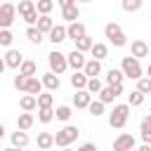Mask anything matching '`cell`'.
Segmentation results:
<instances>
[{"label": "cell", "mask_w": 151, "mask_h": 151, "mask_svg": "<svg viewBox=\"0 0 151 151\" xmlns=\"http://www.w3.org/2000/svg\"><path fill=\"white\" fill-rule=\"evenodd\" d=\"M47 61H50V71L52 73H64L66 71V66H68V57L64 54V52H59V50H54V52H50L47 54Z\"/></svg>", "instance_id": "cell-5"}, {"label": "cell", "mask_w": 151, "mask_h": 151, "mask_svg": "<svg viewBox=\"0 0 151 151\" xmlns=\"http://www.w3.org/2000/svg\"><path fill=\"white\" fill-rule=\"evenodd\" d=\"M52 144H54V134H50V132H40V134H38V146H40V151H50Z\"/></svg>", "instance_id": "cell-23"}, {"label": "cell", "mask_w": 151, "mask_h": 151, "mask_svg": "<svg viewBox=\"0 0 151 151\" xmlns=\"http://www.w3.org/2000/svg\"><path fill=\"white\" fill-rule=\"evenodd\" d=\"M59 7H61V12H64V19L71 21V24H76V19L80 17V7H78L73 0H59Z\"/></svg>", "instance_id": "cell-7"}, {"label": "cell", "mask_w": 151, "mask_h": 151, "mask_svg": "<svg viewBox=\"0 0 151 151\" xmlns=\"http://www.w3.org/2000/svg\"><path fill=\"white\" fill-rule=\"evenodd\" d=\"M123 73L132 80H142V66H139V59H134L132 54L130 57H123Z\"/></svg>", "instance_id": "cell-6"}, {"label": "cell", "mask_w": 151, "mask_h": 151, "mask_svg": "<svg viewBox=\"0 0 151 151\" xmlns=\"http://www.w3.org/2000/svg\"><path fill=\"white\" fill-rule=\"evenodd\" d=\"M106 54H109V47H106L104 42H94V47H92V59L101 61V59H106Z\"/></svg>", "instance_id": "cell-28"}, {"label": "cell", "mask_w": 151, "mask_h": 151, "mask_svg": "<svg viewBox=\"0 0 151 151\" xmlns=\"http://www.w3.org/2000/svg\"><path fill=\"white\" fill-rule=\"evenodd\" d=\"M2 151H24V149H14V146H7V149H2Z\"/></svg>", "instance_id": "cell-45"}, {"label": "cell", "mask_w": 151, "mask_h": 151, "mask_svg": "<svg viewBox=\"0 0 151 151\" xmlns=\"http://www.w3.org/2000/svg\"><path fill=\"white\" fill-rule=\"evenodd\" d=\"M17 125H19V130H31L33 127V113H19V118H17Z\"/></svg>", "instance_id": "cell-27"}, {"label": "cell", "mask_w": 151, "mask_h": 151, "mask_svg": "<svg viewBox=\"0 0 151 151\" xmlns=\"http://www.w3.org/2000/svg\"><path fill=\"white\" fill-rule=\"evenodd\" d=\"M26 144H28V134H26L24 130H17V132L12 134V146H14V149H24Z\"/></svg>", "instance_id": "cell-25"}, {"label": "cell", "mask_w": 151, "mask_h": 151, "mask_svg": "<svg viewBox=\"0 0 151 151\" xmlns=\"http://www.w3.org/2000/svg\"><path fill=\"white\" fill-rule=\"evenodd\" d=\"M26 59H24V54L19 52V50H7L5 52V66H9V68H21V64H24Z\"/></svg>", "instance_id": "cell-11"}, {"label": "cell", "mask_w": 151, "mask_h": 151, "mask_svg": "<svg viewBox=\"0 0 151 151\" xmlns=\"http://www.w3.org/2000/svg\"><path fill=\"white\" fill-rule=\"evenodd\" d=\"M12 40H14L12 31H9V28H2V31H0V45H2V47H9Z\"/></svg>", "instance_id": "cell-33"}, {"label": "cell", "mask_w": 151, "mask_h": 151, "mask_svg": "<svg viewBox=\"0 0 151 151\" xmlns=\"http://www.w3.org/2000/svg\"><path fill=\"white\" fill-rule=\"evenodd\" d=\"M52 28H54V24H52L50 17H40V19H38V31H40V33H50Z\"/></svg>", "instance_id": "cell-32"}, {"label": "cell", "mask_w": 151, "mask_h": 151, "mask_svg": "<svg viewBox=\"0 0 151 151\" xmlns=\"http://www.w3.org/2000/svg\"><path fill=\"white\" fill-rule=\"evenodd\" d=\"M26 85H28V78L19 73V76L14 78V87H17V90H26Z\"/></svg>", "instance_id": "cell-42"}, {"label": "cell", "mask_w": 151, "mask_h": 151, "mask_svg": "<svg viewBox=\"0 0 151 151\" xmlns=\"http://www.w3.org/2000/svg\"><path fill=\"white\" fill-rule=\"evenodd\" d=\"M68 38V28L66 26H54L52 31H50V40L54 42V45H59L61 40H66Z\"/></svg>", "instance_id": "cell-16"}, {"label": "cell", "mask_w": 151, "mask_h": 151, "mask_svg": "<svg viewBox=\"0 0 151 151\" xmlns=\"http://www.w3.org/2000/svg\"><path fill=\"white\" fill-rule=\"evenodd\" d=\"M132 149H134V137L132 134L123 132L113 139V151H132Z\"/></svg>", "instance_id": "cell-9"}, {"label": "cell", "mask_w": 151, "mask_h": 151, "mask_svg": "<svg viewBox=\"0 0 151 151\" xmlns=\"http://www.w3.org/2000/svg\"><path fill=\"white\" fill-rule=\"evenodd\" d=\"M42 85H45L47 90H59V85H61V83H59V76L50 71V73H45V76H42Z\"/></svg>", "instance_id": "cell-24"}, {"label": "cell", "mask_w": 151, "mask_h": 151, "mask_svg": "<svg viewBox=\"0 0 151 151\" xmlns=\"http://www.w3.org/2000/svg\"><path fill=\"white\" fill-rule=\"evenodd\" d=\"M123 68H109L106 71V83L109 85H123Z\"/></svg>", "instance_id": "cell-20"}, {"label": "cell", "mask_w": 151, "mask_h": 151, "mask_svg": "<svg viewBox=\"0 0 151 151\" xmlns=\"http://www.w3.org/2000/svg\"><path fill=\"white\" fill-rule=\"evenodd\" d=\"M127 116H130V104H118V106H113V111L109 113V125L120 130V127H125Z\"/></svg>", "instance_id": "cell-1"}, {"label": "cell", "mask_w": 151, "mask_h": 151, "mask_svg": "<svg viewBox=\"0 0 151 151\" xmlns=\"http://www.w3.org/2000/svg\"><path fill=\"white\" fill-rule=\"evenodd\" d=\"M142 7V0H123V9L125 12H137Z\"/></svg>", "instance_id": "cell-36"}, {"label": "cell", "mask_w": 151, "mask_h": 151, "mask_svg": "<svg viewBox=\"0 0 151 151\" xmlns=\"http://www.w3.org/2000/svg\"><path fill=\"white\" fill-rule=\"evenodd\" d=\"M78 151H97V146H94L92 142H87V144H83V146H80Z\"/></svg>", "instance_id": "cell-43"}, {"label": "cell", "mask_w": 151, "mask_h": 151, "mask_svg": "<svg viewBox=\"0 0 151 151\" xmlns=\"http://www.w3.org/2000/svg\"><path fill=\"white\" fill-rule=\"evenodd\" d=\"M87 111H90V113L97 118V116H101V113H104V104L97 99V101H92V104H90V109H87Z\"/></svg>", "instance_id": "cell-41"}, {"label": "cell", "mask_w": 151, "mask_h": 151, "mask_svg": "<svg viewBox=\"0 0 151 151\" xmlns=\"http://www.w3.org/2000/svg\"><path fill=\"white\" fill-rule=\"evenodd\" d=\"M146 73H149V78H151V64H149V66H146Z\"/></svg>", "instance_id": "cell-46"}, {"label": "cell", "mask_w": 151, "mask_h": 151, "mask_svg": "<svg viewBox=\"0 0 151 151\" xmlns=\"http://www.w3.org/2000/svg\"><path fill=\"white\" fill-rule=\"evenodd\" d=\"M54 116H57L59 120H68V118H71V106H57Z\"/></svg>", "instance_id": "cell-39"}, {"label": "cell", "mask_w": 151, "mask_h": 151, "mask_svg": "<svg viewBox=\"0 0 151 151\" xmlns=\"http://www.w3.org/2000/svg\"><path fill=\"white\" fill-rule=\"evenodd\" d=\"M118 94H123V85H106V87L101 90V94H99V101H101V104H109V101H113Z\"/></svg>", "instance_id": "cell-10"}, {"label": "cell", "mask_w": 151, "mask_h": 151, "mask_svg": "<svg viewBox=\"0 0 151 151\" xmlns=\"http://www.w3.org/2000/svg\"><path fill=\"white\" fill-rule=\"evenodd\" d=\"M19 14L24 17V21L28 24V26H38V7H35V2L33 0H21L19 2Z\"/></svg>", "instance_id": "cell-3"}, {"label": "cell", "mask_w": 151, "mask_h": 151, "mask_svg": "<svg viewBox=\"0 0 151 151\" xmlns=\"http://www.w3.org/2000/svg\"><path fill=\"white\" fill-rule=\"evenodd\" d=\"M104 35H106L109 42H113L116 47H123V45H125V33H123V28H120L116 21H109V24L104 26Z\"/></svg>", "instance_id": "cell-4"}, {"label": "cell", "mask_w": 151, "mask_h": 151, "mask_svg": "<svg viewBox=\"0 0 151 151\" xmlns=\"http://www.w3.org/2000/svg\"><path fill=\"white\" fill-rule=\"evenodd\" d=\"M142 101H144V94H142L139 90H134V92L127 94V104H130V106H139Z\"/></svg>", "instance_id": "cell-34"}, {"label": "cell", "mask_w": 151, "mask_h": 151, "mask_svg": "<svg viewBox=\"0 0 151 151\" xmlns=\"http://www.w3.org/2000/svg\"><path fill=\"white\" fill-rule=\"evenodd\" d=\"M52 94H40L38 97V109H52Z\"/></svg>", "instance_id": "cell-38"}, {"label": "cell", "mask_w": 151, "mask_h": 151, "mask_svg": "<svg viewBox=\"0 0 151 151\" xmlns=\"http://www.w3.org/2000/svg\"><path fill=\"white\" fill-rule=\"evenodd\" d=\"M87 83H90V78L85 76V71H76V73L71 76V85L76 87V92H80V90H87Z\"/></svg>", "instance_id": "cell-14"}, {"label": "cell", "mask_w": 151, "mask_h": 151, "mask_svg": "<svg viewBox=\"0 0 151 151\" xmlns=\"http://www.w3.org/2000/svg\"><path fill=\"white\" fill-rule=\"evenodd\" d=\"M26 94H31V97H40V94H42V80H38V78H28Z\"/></svg>", "instance_id": "cell-21"}, {"label": "cell", "mask_w": 151, "mask_h": 151, "mask_svg": "<svg viewBox=\"0 0 151 151\" xmlns=\"http://www.w3.org/2000/svg\"><path fill=\"white\" fill-rule=\"evenodd\" d=\"M87 33H85V26L80 24V21H76V24H68V38L73 40V42H78L80 38H85Z\"/></svg>", "instance_id": "cell-15"}, {"label": "cell", "mask_w": 151, "mask_h": 151, "mask_svg": "<svg viewBox=\"0 0 151 151\" xmlns=\"http://www.w3.org/2000/svg\"><path fill=\"white\" fill-rule=\"evenodd\" d=\"M101 90H104V87H101V83H99L97 78H92V80L87 83V92H90V94H101Z\"/></svg>", "instance_id": "cell-37"}, {"label": "cell", "mask_w": 151, "mask_h": 151, "mask_svg": "<svg viewBox=\"0 0 151 151\" xmlns=\"http://www.w3.org/2000/svg\"><path fill=\"white\" fill-rule=\"evenodd\" d=\"M137 90H139L142 94H149V92H151V78H142V80H137Z\"/></svg>", "instance_id": "cell-40"}, {"label": "cell", "mask_w": 151, "mask_h": 151, "mask_svg": "<svg viewBox=\"0 0 151 151\" xmlns=\"http://www.w3.org/2000/svg\"><path fill=\"white\" fill-rule=\"evenodd\" d=\"M19 106H21V111L24 113H31L35 106H38V97H31V94H24L21 99H19Z\"/></svg>", "instance_id": "cell-22"}, {"label": "cell", "mask_w": 151, "mask_h": 151, "mask_svg": "<svg viewBox=\"0 0 151 151\" xmlns=\"http://www.w3.org/2000/svg\"><path fill=\"white\" fill-rule=\"evenodd\" d=\"M35 7H38V12H40V17H50V12H52L54 2H52V0H38V2H35Z\"/></svg>", "instance_id": "cell-30"}, {"label": "cell", "mask_w": 151, "mask_h": 151, "mask_svg": "<svg viewBox=\"0 0 151 151\" xmlns=\"http://www.w3.org/2000/svg\"><path fill=\"white\" fill-rule=\"evenodd\" d=\"M52 118H54V109H40L38 111V120L40 123H50Z\"/></svg>", "instance_id": "cell-35"}, {"label": "cell", "mask_w": 151, "mask_h": 151, "mask_svg": "<svg viewBox=\"0 0 151 151\" xmlns=\"http://www.w3.org/2000/svg\"><path fill=\"white\" fill-rule=\"evenodd\" d=\"M137 151H151V144H142V146H139Z\"/></svg>", "instance_id": "cell-44"}, {"label": "cell", "mask_w": 151, "mask_h": 151, "mask_svg": "<svg viewBox=\"0 0 151 151\" xmlns=\"http://www.w3.org/2000/svg\"><path fill=\"white\" fill-rule=\"evenodd\" d=\"M26 38H28L33 45H40V42H42V33L38 31V26H28V28H26Z\"/></svg>", "instance_id": "cell-29"}, {"label": "cell", "mask_w": 151, "mask_h": 151, "mask_svg": "<svg viewBox=\"0 0 151 151\" xmlns=\"http://www.w3.org/2000/svg\"><path fill=\"white\" fill-rule=\"evenodd\" d=\"M92 47H94V42H92L90 35H85V38H80V40L76 42V50H78V52H87V50L92 52Z\"/></svg>", "instance_id": "cell-31"}, {"label": "cell", "mask_w": 151, "mask_h": 151, "mask_svg": "<svg viewBox=\"0 0 151 151\" xmlns=\"http://www.w3.org/2000/svg\"><path fill=\"white\" fill-rule=\"evenodd\" d=\"M61 151H71V149H61Z\"/></svg>", "instance_id": "cell-47"}, {"label": "cell", "mask_w": 151, "mask_h": 151, "mask_svg": "<svg viewBox=\"0 0 151 151\" xmlns=\"http://www.w3.org/2000/svg\"><path fill=\"white\" fill-rule=\"evenodd\" d=\"M66 57H68V66L73 68V73H76V71H80V68H85V64H87V61H85V57H83V52H78V50H73V52H71V54H66Z\"/></svg>", "instance_id": "cell-12"}, {"label": "cell", "mask_w": 151, "mask_h": 151, "mask_svg": "<svg viewBox=\"0 0 151 151\" xmlns=\"http://www.w3.org/2000/svg\"><path fill=\"white\" fill-rule=\"evenodd\" d=\"M83 71H85V76L92 80V78H97V76L101 73V61H97V59H90V61L85 64V68H83Z\"/></svg>", "instance_id": "cell-18"}, {"label": "cell", "mask_w": 151, "mask_h": 151, "mask_svg": "<svg viewBox=\"0 0 151 151\" xmlns=\"http://www.w3.org/2000/svg\"><path fill=\"white\" fill-rule=\"evenodd\" d=\"M139 130H142V139H144V144H151V113L142 118Z\"/></svg>", "instance_id": "cell-19"}, {"label": "cell", "mask_w": 151, "mask_h": 151, "mask_svg": "<svg viewBox=\"0 0 151 151\" xmlns=\"http://www.w3.org/2000/svg\"><path fill=\"white\" fill-rule=\"evenodd\" d=\"M73 104H76V109H90V104H92V94H90L87 90H80V92L73 94Z\"/></svg>", "instance_id": "cell-13"}, {"label": "cell", "mask_w": 151, "mask_h": 151, "mask_svg": "<svg viewBox=\"0 0 151 151\" xmlns=\"http://www.w3.org/2000/svg\"><path fill=\"white\" fill-rule=\"evenodd\" d=\"M132 57H134V59L149 57V45H146L144 40H132Z\"/></svg>", "instance_id": "cell-17"}, {"label": "cell", "mask_w": 151, "mask_h": 151, "mask_svg": "<svg viewBox=\"0 0 151 151\" xmlns=\"http://www.w3.org/2000/svg\"><path fill=\"white\" fill-rule=\"evenodd\" d=\"M78 134H80V130H78L76 125H66V127H61V130L54 134V144H57V146H61V149H66L71 142H76V139H78Z\"/></svg>", "instance_id": "cell-2"}, {"label": "cell", "mask_w": 151, "mask_h": 151, "mask_svg": "<svg viewBox=\"0 0 151 151\" xmlns=\"http://www.w3.org/2000/svg\"><path fill=\"white\" fill-rule=\"evenodd\" d=\"M14 12H17V7L12 2H2L0 5V31L9 28V24L14 21Z\"/></svg>", "instance_id": "cell-8"}, {"label": "cell", "mask_w": 151, "mask_h": 151, "mask_svg": "<svg viewBox=\"0 0 151 151\" xmlns=\"http://www.w3.org/2000/svg\"><path fill=\"white\" fill-rule=\"evenodd\" d=\"M35 71H38V66H35V61H31V59H26V61L21 64V68H19V73L26 76V78H35Z\"/></svg>", "instance_id": "cell-26"}]
</instances>
